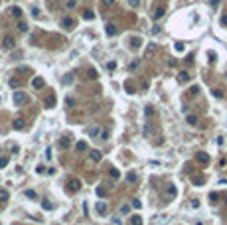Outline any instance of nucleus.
Returning <instances> with one entry per match:
<instances>
[{
  "label": "nucleus",
  "instance_id": "nucleus-48",
  "mask_svg": "<svg viewBox=\"0 0 227 225\" xmlns=\"http://www.w3.org/2000/svg\"><path fill=\"white\" fill-rule=\"evenodd\" d=\"M225 203H227V197H225Z\"/></svg>",
  "mask_w": 227,
  "mask_h": 225
},
{
  "label": "nucleus",
  "instance_id": "nucleus-44",
  "mask_svg": "<svg viewBox=\"0 0 227 225\" xmlns=\"http://www.w3.org/2000/svg\"><path fill=\"white\" fill-rule=\"evenodd\" d=\"M213 95H215V97H217V99H219V97H223V93H221V91H219V89H215V91H213Z\"/></svg>",
  "mask_w": 227,
  "mask_h": 225
},
{
  "label": "nucleus",
  "instance_id": "nucleus-1",
  "mask_svg": "<svg viewBox=\"0 0 227 225\" xmlns=\"http://www.w3.org/2000/svg\"><path fill=\"white\" fill-rule=\"evenodd\" d=\"M26 101H28V95H26V93H22V91L14 93V103H16V105H24Z\"/></svg>",
  "mask_w": 227,
  "mask_h": 225
},
{
  "label": "nucleus",
  "instance_id": "nucleus-12",
  "mask_svg": "<svg viewBox=\"0 0 227 225\" xmlns=\"http://www.w3.org/2000/svg\"><path fill=\"white\" fill-rule=\"evenodd\" d=\"M8 197H10L8 190H0V202H2V203H4V202H8Z\"/></svg>",
  "mask_w": 227,
  "mask_h": 225
},
{
  "label": "nucleus",
  "instance_id": "nucleus-38",
  "mask_svg": "<svg viewBox=\"0 0 227 225\" xmlns=\"http://www.w3.org/2000/svg\"><path fill=\"white\" fill-rule=\"evenodd\" d=\"M128 4L133 6V8H136V6H138V4H140V0H128Z\"/></svg>",
  "mask_w": 227,
  "mask_h": 225
},
{
  "label": "nucleus",
  "instance_id": "nucleus-43",
  "mask_svg": "<svg viewBox=\"0 0 227 225\" xmlns=\"http://www.w3.org/2000/svg\"><path fill=\"white\" fill-rule=\"evenodd\" d=\"M111 176H113V178H118V170L113 168V170H111Z\"/></svg>",
  "mask_w": 227,
  "mask_h": 225
},
{
  "label": "nucleus",
  "instance_id": "nucleus-28",
  "mask_svg": "<svg viewBox=\"0 0 227 225\" xmlns=\"http://www.w3.org/2000/svg\"><path fill=\"white\" fill-rule=\"evenodd\" d=\"M130 223H133V225H142V219H140V217H133Z\"/></svg>",
  "mask_w": 227,
  "mask_h": 225
},
{
  "label": "nucleus",
  "instance_id": "nucleus-2",
  "mask_svg": "<svg viewBox=\"0 0 227 225\" xmlns=\"http://www.w3.org/2000/svg\"><path fill=\"white\" fill-rule=\"evenodd\" d=\"M2 46L6 47V50H12V47L16 46V40L12 36H4V40H2Z\"/></svg>",
  "mask_w": 227,
  "mask_h": 225
},
{
  "label": "nucleus",
  "instance_id": "nucleus-41",
  "mask_svg": "<svg viewBox=\"0 0 227 225\" xmlns=\"http://www.w3.org/2000/svg\"><path fill=\"white\" fill-rule=\"evenodd\" d=\"M97 194H99V197H105V194H107V192H105L103 188H99V190H97Z\"/></svg>",
  "mask_w": 227,
  "mask_h": 225
},
{
  "label": "nucleus",
  "instance_id": "nucleus-19",
  "mask_svg": "<svg viewBox=\"0 0 227 225\" xmlns=\"http://www.w3.org/2000/svg\"><path fill=\"white\" fill-rule=\"evenodd\" d=\"M83 18H85V20H93V18H95V14L91 12V10H85V12H83Z\"/></svg>",
  "mask_w": 227,
  "mask_h": 225
},
{
  "label": "nucleus",
  "instance_id": "nucleus-11",
  "mask_svg": "<svg viewBox=\"0 0 227 225\" xmlns=\"http://www.w3.org/2000/svg\"><path fill=\"white\" fill-rule=\"evenodd\" d=\"M59 144H61V148H69V144H71L69 136H61V138H59Z\"/></svg>",
  "mask_w": 227,
  "mask_h": 225
},
{
  "label": "nucleus",
  "instance_id": "nucleus-15",
  "mask_svg": "<svg viewBox=\"0 0 227 225\" xmlns=\"http://www.w3.org/2000/svg\"><path fill=\"white\" fill-rule=\"evenodd\" d=\"M71 26H73V18H69V16L63 18V28H71Z\"/></svg>",
  "mask_w": 227,
  "mask_h": 225
},
{
  "label": "nucleus",
  "instance_id": "nucleus-45",
  "mask_svg": "<svg viewBox=\"0 0 227 225\" xmlns=\"http://www.w3.org/2000/svg\"><path fill=\"white\" fill-rule=\"evenodd\" d=\"M209 4H211V6H217V4H219V0H209Z\"/></svg>",
  "mask_w": 227,
  "mask_h": 225
},
{
  "label": "nucleus",
  "instance_id": "nucleus-26",
  "mask_svg": "<svg viewBox=\"0 0 227 225\" xmlns=\"http://www.w3.org/2000/svg\"><path fill=\"white\" fill-rule=\"evenodd\" d=\"M42 206L46 207V209H53V206H52V202H47V200H43L42 202Z\"/></svg>",
  "mask_w": 227,
  "mask_h": 225
},
{
  "label": "nucleus",
  "instance_id": "nucleus-22",
  "mask_svg": "<svg viewBox=\"0 0 227 225\" xmlns=\"http://www.w3.org/2000/svg\"><path fill=\"white\" fill-rule=\"evenodd\" d=\"M12 14H14L16 18H20V16H22V10H20L18 6H14V8H12Z\"/></svg>",
  "mask_w": 227,
  "mask_h": 225
},
{
  "label": "nucleus",
  "instance_id": "nucleus-14",
  "mask_svg": "<svg viewBox=\"0 0 227 225\" xmlns=\"http://www.w3.org/2000/svg\"><path fill=\"white\" fill-rule=\"evenodd\" d=\"M178 79H180L182 83H186V81H190V73H188V71H182V73L178 75Z\"/></svg>",
  "mask_w": 227,
  "mask_h": 225
},
{
  "label": "nucleus",
  "instance_id": "nucleus-8",
  "mask_svg": "<svg viewBox=\"0 0 227 225\" xmlns=\"http://www.w3.org/2000/svg\"><path fill=\"white\" fill-rule=\"evenodd\" d=\"M89 158L93 160V162H99V160H101V152H99V150H91V152H89Z\"/></svg>",
  "mask_w": 227,
  "mask_h": 225
},
{
  "label": "nucleus",
  "instance_id": "nucleus-31",
  "mask_svg": "<svg viewBox=\"0 0 227 225\" xmlns=\"http://www.w3.org/2000/svg\"><path fill=\"white\" fill-rule=\"evenodd\" d=\"M71 79H73V75H71V73H69V75H65V77H63V83L69 85V83H71Z\"/></svg>",
  "mask_w": 227,
  "mask_h": 225
},
{
  "label": "nucleus",
  "instance_id": "nucleus-3",
  "mask_svg": "<svg viewBox=\"0 0 227 225\" xmlns=\"http://www.w3.org/2000/svg\"><path fill=\"white\" fill-rule=\"evenodd\" d=\"M24 127H26V121H24L22 117H18V118L12 121V128H16V130H24Z\"/></svg>",
  "mask_w": 227,
  "mask_h": 225
},
{
  "label": "nucleus",
  "instance_id": "nucleus-27",
  "mask_svg": "<svg viewBox=\"0 0 227 225\" xmlns=\"http://www.w3.org/2000/svg\"><path fill=\"white\" fill-rule=\"evenodd\" d=\"M127 180H128L130 184H133V182H136V174H133V172H130V174L127 176Z\"/></svg>",
  "mask_w": 227,
  "mask_h": 225
},
{
  "label": "nucleus",
  "instance_id": "nucleus-4",
  "mask_svg": "<svg viewBox=\"0 0 227 225\" xmlns=\"http://www.w3.org/2000/svg\"><path fill=\"white\" fill-rule=\"evenodd\" d=\"M105 32H107V36H117L118 30H117V26H115L113 22H107L105 24Z\"/></svg>",
  "mask_w": 227,
  "mask_h": 225
},
{
  "label": "nucleus",
  "instance_id": "nucleus-13",
  "mask_svg": "<svg viewBox=\"0 0 227 225\" xmlns=\"http://www.w3.org/2000/svg\"><path fill=\"white\" fill-rule=\"evenodd\" d=\"M97 211H99L101 215H105V211H107V203H105V202H99V203H97Z\"/></svg>",
  "mask_w": 227,
  "mask_h": 225
},
{
  "label": "nucleus",
  "instance_id": "nucleus-39",
  "mask_svg": "<svg viewBox=\"0 0 227 225\" xmlns=\"http://www.w3.org/2000/svg\"><path fill=\"white\" fill-rule=\"evenodd\" d=\"M53 103H55V101H53V99L49 97V99H47V101H46V107H53Z\"/></svg>",
  "mask_w": 227,
  "mask_h": 225
},
{
  "label": "nucleus",
  "instance_id": "nucleus-47",
  "mask_svg": "<svg viewBox=\"0 0 227 225\" xmlns=\"http://www.w3.org/2000/svg\"><path fill=\"white\" fill-rule=\"evenodd\" d=\"M105 4H113V0H103Z\"/></svg>",
  "mask_w": 227,
  "mask_h": 225
},
{
  "label": "nucleus",
  "instance_id": "nucleus-42",
  "mask_svg": "<svg viewBox=\"0 0 227 225\" xmlns=\"http://www.w3.org/2000/svg\"><path fill=\"white\" fill-rule=\"evenodd\" d=\"M101 136H103L105 140H107V138H109V130H101Z\"/></svg>",
  "mask_w": 227,
  "mask_h": 225
},
{
  "label": "nucleus",
  "instance_id": "nucleus-25",
  "mask_svg": "<svg viewBox=\"0 0 227 225\" xmlns=\"http://www.w3.org/2000/svg\"><path fill=\"white\" fill-rule=\"evenodd\" d=\"M190 206H192V209H198V207H199V200H192Z\"/></svg>",
  "mask_w": 227,
  "mask_h": 225
},
{
  "label": "nucleus",
  "instance_id": "nucleus-46",
  "mask_svg": "<svg viewBox=\"0 0 227 225\" xmlns=\"http://www.w3.org/2000/svg\"><path fill=\"white\" fill-rule=\"evenodd\" d=\"M221 24H223V26H227V14H225V16L221 18Z\"/></svg>",
  "mask_w": 227,
  "mask_h": 225
},
{
  "label": "nucleus",
  "instance_id": "nucleus-5",
  "mask_svg": "<svg viewBox=\"0 0 227 225\" xmlns=\"http://www.w3.org/2000/svg\"><path fill=\"white\" fill-rule=\"evenodd\" d=\"M67 188H69V192H77V190H81V182L79 180H69Z\"/></svg>",
  "mask_w": 227,
  "mask_h": 225
},
{
  "label": "nucleus",
  "instance_id": "nucleus-6",
  "mask_svg": "<svg viewBox=\"0 0 227 225\" xmlns=\"http://www.w3.org/2000/svg\"><path fill=\"white\" fill-rule=\"evenodd\" d=\"M32 85H34V89H42L43 85H46V81H43V77H36Z\"/></svg>",
  "mask_w": 227,
  "mask_h": 225
},
{
  "label": "nucleus",
  "instance_id": "nucleus-37",
  "mask_svg": "<svg viewBox=\"0 0 227 225\" xmlns=\"http://www.w3.org/2000/svg\"><path fill=\"white\" fill-rule=\"evenodd\" d=\"M176 52H184V44H182V42L176 44Z\"/></svg>",
  "mask_w": 227,
  "mask_h": 225
},
{
  "label": "nucleus",
  "instance_id": "nucleus-32",
  "mask_svg": "<svg viewBox=\"0 0 227 225\" xmlns=\"http://www.w3.org/2000/svg\"><path fill=\"white\" fill-rule=\"evenodd\" d=\"M26 196H28L30 200H36V192H34V190H28V192H26Z\"/></svg>",
  "mask_w": 227,
  "mask_h": 225
},
{
  "label": "nucleus",
  "instance_id": "nucleus-16",
  "mask_svg": "<svg viewBox=\"0 0 227 225\" xmlns=\"http://www.w3.org/2000/svg\"><path fill=\"white\" fill-rule=\"evenodd\" d=\"M186 121H188L190 124H198V117H196V115H188V117H186Z\"/></svg>",
  "mask_w": 227,
  "mask_h": 225
},
{
  "label": "nucleus",
  "instance_id": "nucleus-10",
  "mask_svg": "<svg viewBox=\"0 0 227 225\" xmlns=\"http://www.w3.org/2000/svg\"><path fill=\"white\" fill-rule=\"evenodd\" d=\"M101 134V127H91L89 128V136L91 138H95V136H99Z\"/></svg>",
  "mask_w": 227,
  "mask_h": 225
},
{
  "label": "nucleus",
  "instance_id": "nucleus-23",
  "mask_svg": "<svg viewBox=\"0 0 227 225\" xmlns=\"http://www.w3.org/2000/svg\"><path fill=\"white\" fill-rule=\"evenodd\" d=\"M174 196H176V188L170 186V188H168V196H166V197H174Z\"/></svg>",
  "mask_w": 227,
  "mask_h": 225
},
{
  "label": "nucleus",
  "instance_id": "nucleus-40",
  "mask_svg": "<svg viewBox=\"0 0 227 225\" xmlns=\"http://www.w3.org/2000/svg\"><path fill=\"white\" fill-rule=\"evenodd\" d=\"M190 93H192V95H198L199 93V87H192V89H190Z\"/></svg>",
  "mask_w": 227,
  "mask_h": 225
},
{
  "label": "nucleus",
  "instance_id": "nucleus-24",
  "mask_svg": "<svg viewBox=\"0 0 227 225\" xmlns=\"http://www.w3.org/2000/svg\"><path fill=\"white\" fill-rule=\"evenodd\" d=\"M65 6H67L69 10H71V8H75V6H77V0H67V4H65Z\"/></svg>",
  "mask_w": 227,
  "mask_h": 225
},
{
  "label": "nucleus",
  "instance_id": "nucleus-34",
  "mask_svg": "<svg viewBox=\"0 0 227 225\" xmlns=\"http://www.w3.org/2000/svg\"><path fill=\"white\" fill-rule=\"evenodd\" d=\"M8 166V158H0V168H6Z\"/></svg>",
  "mask_w": 227,
  "mask_h": 225
},
{
  "label": "nucleus",
  "instance_id": "nucleus-20",
  "mask_svg": "<svg viewBox=\"0 0 227 225\" xmlns=\"http://www.w3.org/2000/svg\"><path fill=\"white\" fill-rule=\"evenodd\" d=\"M75 148L79 150V152H83V150H87V144H85L83 140H79V142H77V146H75Z\"/></svg>",
  "mask_w": 227,
  "mask_h": 225
},
{
  "label": "nucleus",
  "instance_id": "nucleus-36",
  "mask_svg": "<svg viewBox=\"0 0 227 225\" xmlns=\"http://www.w3.org/2000/svg\"><path fill=\"white\" fill-rule=\"evenodd\" d=\"M107 67H109V71H115V67H117V63H115V61H109V63H107Z\"/></svg>",
  "mask_w": 227,
  "mask_h": 225
},
{
  "label": "nucleus",
  "instance_id": "nucleus-9",
  "mask_svg": "<svg viewBox=\"0 0 227 225\" xmlns=\"http://www.w3.org/2000/svg\"><path fill=\"white\" fill-rule=\"evenodd\" d=\"M196 158H198V162H202V164H208V162H209V156L205 154V152H199Z\"/></svg>",
  "mask_w": 227,
  "mask_h": 225
},
{
  "label": "nucleus",
  "instance_id": "nucleus-29",
  "mask_svg": "<svg viewBox=\"0 0 227 225\" xmlns=\"http://www.w3.org/2000/svg\"><path fill=\"white\" fill-rule=\"evenodd\" d=\"M18 85H20V81H18V79H10V87H12V89H16Z\"/></svg>",
  "mask_w": 227,
  "mask_h": 225
},
{
  "label": "nucleus",
  "instance_id": "nucleus-17",
  "mask_svg": "<svg viewBox=\"0 0 227 225\" xmlns=\"http://www.w3.org/2000/svg\"><path fill=\"white\" fill-rule=\"evenodd\" d=\"M130 209H133V206H121V213H123V215H128Z\"/></svg>",
  "mask_w": 227,
  "mask_h": 225
},
{
  "label": "nucleus",
  "instance_id": "nucleus-33",
  "mask_svg": "<svg viewBox=\"0 0 227 225\" xmlns=\"http://www.w3.org/2000/svg\"><path fill=\"white\" fill-rule=\"evenodd\" d=\"M140 206H142L140 200H133V207H134V209H140Z\"/></svg>",
  "mask_w": 227,
  "mask_h": 225
},
{
  "label": "nucleus",
  "instance_id": "nucleus-7",
  "mask_svg": "<svg viewBox=\"0 0 227 225\" xmlns=\"http://www.w3.org/2000/svg\"><path fill=\"white\" fill-rule=\"evenodd\" d=\"M164 12H166V8H164V6H158V8L154 10V20H160L162 16H164Z\"/></svg>",
  "mask_w": 227,
  "mask_h": 225
},
{
  "label": "nucleus",
  "instance_id": "nucleus-30",
  "mask_svg": "<svg viewBox=\"0 0 227 225\" xmlns=\"http://www.w3.org/2000/svg\"><path fill=\"white\" fill-rule=\"evenodd\" d=\"M65 105H67V107H73V105H75L73 97H67V99H65Z\"/></svg>",
  "mask_w": 227,
  "mask_h": 225
},
{
  "label": "nucleus",
  "instance_id": "nucleus-18",
  "mask_svg": "<svg viewBox=\"0 0 227 225\" xmlns=\"http://www.w3.org/2000/svg\"><path fill=\"white\" fill-rule=\"evenodd\" d=\"M140 38H133V40H130V46H133V47H140Z\"/></svg>",
  "mask_w": 227,
  "mask_h": 225
},
{
  "label": "nucleus",
  "instance_id": "nucleus-35",
  "mask_svg": "<svg viewBox=\"0 0 227 225\" xmlns=\"http://www.w3.org/2000/svg\"><path fill=\"white\" fill-rule=\"evenodd\" d=\"M28 71H30V69H28L26 65H20V67H18V73H28Z\"/></svg>",
  "mask_w": 227,
  "mask_h": 225
},
{
  "label": "nucleus",
  "instance_id": "nucleus-21",
  "mask_svg": "<svg viewBox=\"0 0 227 225\" xmlns=\"http://www.w3.org/2000/svg\"><path fill=\"white\" fill-rule=\"evenodd\" d=\"M18 30L20 32H28V24L26 22H18Z\"/></svg>",
  "mask_w": 227,
  "mask_h": 225
}]
</instances>
